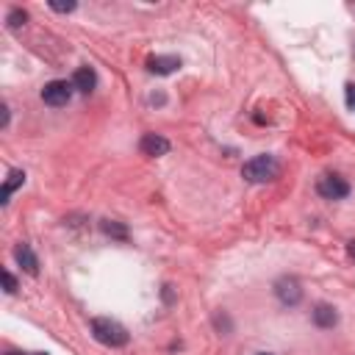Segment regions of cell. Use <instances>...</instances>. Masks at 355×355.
Segmentation results:
<instances>
[{
	"label": "cell",
	"instance_id": "obj_1",
	"mask_svg": "<svg viewBox=\"0 0 355 355\" xmlns=\"http://www.w3.org/2000/svg\"><path fill=\"white\" fill-rule=\"evenodd\" d=\"M277 175H280V164H277L275 155H266V153L250 158V161L241 166V178L250 180V183H269V180H275Z\"/></svg>",
	"mask_w": 355,
	"mask_h": 355
},
{
	"label": "cell",
	"instance_id": "obj_2",
	"mask_svg": "<svg viewBox=\"0 0 355 355\" xmlns=\"http://www.w3.org/2000/svg\"><path fill=\"white\" fill-rule=\"evenodd\" d=\"M92 336L105 344V347H125L128 344V330L116 322V319H108V316H97L92 319Z\"/></svg>",
	"mask_w": 355,
	"mask_h": 355
},
{
	"label": "cell",
	"instance_id": "obj_3",
	"mask_svg": "<svg viewBox=\"0 0 355 355\" xmlns=\"http://www.w3.org/2000/svg\"><path fill=\"white\" fill-rule=\"evenodd\" d=\"M72 83H67V80H50V83H44V89H42V100L47 103V105H53V108H61V105H67L69 100H72Z\"/></svg>",
	"mask_w": 355,
	"mask_h": 355
},
{
	"label": "cell",
	"instance_id": "obj_4",
	"mask_svg": "<svg viewBox=\"0 0 355 355\" xmlns=\"http://www.w3.org/2000/svg\"><path fill=\"white\" fill-rule=\"evenodd\" d=\"M316 191L324 200H344L349 194V183L341 175H322L319 183H316Z\"/></svg>",
	"mask_w": 355,
	"mask_h": 355
},
{
	"label": "cell",
	"instance_id": "obj_5",
	"mask_svg": "<svg viewBox=\"0 0 355 355\" xmlns=\"http://www.w3.org/2000/svg\"><path fill=\"white\" fill-rule=\"evenodd\" d=\"M275 294H277V300L283 305H297L302 300V288H300V283L294 277H280L275 283Z\"/></svg>",
	"mask_w": 355,
	"mask_h": 355
},
{
	"label": "cell",
	"instance_id": "obj_6",
	"mask_svg": "<svg viewBox=\"0 0 355 355\" xmlns=\"http://www.w3.org/2000/svg\"><path fill=\"white\" fill-rule=\"evenodd\" d=\"M139 150L144 155H150V158H158V155H166L169 153V141L164 136H158V133H144L141 141H139Z\"/></svg>",
	"mask_w": 355,
	"mask_h": 355
},
{
	"label": "cell",
	"instance_id": "obj_7",
	"mask_svg": "<svg viewBox=\"0 0 355 355\" xmlns=\"http://www.w3.org/2000/svg\"><path fill=\"white\" fill-rule=\"evenodd\" d=\"M178 67H180V58L178 55H150L147 58V69L153 75H172Z\"/></svg>",
	"mask_w": 355,
	"mask_h": 355
},
{
	"label": "cell",
	"instance_id": "obj_8",
	"mask_svg": "<svg viewBox=\"0 0 355 355\" xmlns=\"http://www.w3.org/2000/svg\"><path fill=\"white\" fill-rule=\"evenodd\" d=\"M72 86H75L78 92L89 94V92L97 86V75H94V69H92V67H78L75 75H72Z\"/></svg>",
	"mask_w": 355,
	"mask_h": 355
},
{
	"label": "cell",
	"instance_id": "obj_9",
	"mask_svg": "<svg viewBox=\"0 0 355 355\" xmlns=\"http://www.w3.org/2000/svg\"><path fill=\"white\" fill-rule=\"evenodd\" d=\"M14 258H17V263H19L28 275H39V261H36V255H33V250H31L28 244H17Z\"/></svg>",
	"mask_w": 355,
	"mask_h": 355
},
{
	"label": "cell",
	"instance_id": "obj_10",
	"mask_svg": "<svg viewBox=\"0 0 355 355\" xmlns=\"http://www.w3.org/2000/svg\"><path fill=\"white\" fill-rule=\"evenodd\" d=\"M313 322H316L319 327H333V324L338 322V313H336V308H333V305L319 302V305L313 308Z\"/></svg>",
	"mask_w": 355,
	"mask_h": 355
},
{
	"label": "cell",
	"instance_id": "obj_11",
	"mask_svg": "<svg viewBox=\"0 0 355 355\" xmlns=\"http://www.w3.org/2000/svg\"><path fill=\"white\" fill-rule=\"evenodd\" d=\"M25 183V172L22 169H11L8 172V178H6V183H3V191H0V202L3 205H8V197H11V191L17 189V186H22Z\"/></svg>",
	"mask_w": 355,
	"mask_h": 355
},
{
	"label": "cell",
	"instance_id": "obj_12",
	"mask_svg": "<svg viewBox=\"0 0 355 355\" xmlns=\"http://www.w3.org/2000/svg\"><path fill=\"white\" fill-rule=\"evenodd\" d=\"M25 19H28V14H25L22 8H14V11H8V19H6V22H8V28L17 31L19 25H25Z\"/></svg>",
	"mask_w": 355,
	"mask_h": 355
},
{
	"label": "cell",
	"instance_id": "obj_13",
	"mask_svg": "<svg viewBox=\"0 0 355 355\" xmlns=\"http://www.w3.org/2000/svg\"><path fill=\"white\" fill-rule=\"evenodd\" d=\"M103 230H105V233H108V236H119V239H125V236H128V233H125V227H122V225H116V222H108V219H105V222H103Z\"/></svg>",
	"mask_w": 355,
	"mask_h": 355
},
{
	"label": "cell",
	"instance_id": "obj_14",
	"mask_svg": "<svg viewBox=\"0 0 355 355\" xmlns=\"http://www.w3.org/2000/svg\"><path fill=\"white\" fill-rule=\"evenodd\" d=\"M50 8H53V11H61V14H67V11H75V3H72V0H67V3L50 0Z\"/></svg>",
	"mask_w": 355,
	"mask_h": 355
},
{
	"label": "cell",
	"instance_id": "obj_15",
	"mask_svg": "<svg viewBox=\"0 0 355 355\" xmlns=\"http://www.w3.org/2000/svg\"><path fill=\"white\" fill-rule=\"evenodd\" d=\"M344 100H347V108L355 111V83H347V89H344Z\"/></svg>",
	"mask_w": 355,
	"mask_h": 355
},
{
	"label": "cell",
	"instance_id": "obj_16",
	"mask_svg": "<svg viewBox=\"0 0 355 355\" xmlns=\"http://www.w3.org/2000/svg\"><path fill=\"white\" fill-rule=\"evenodd\" d=\"M3 286H6V291H8V294H14V291H17V280H14V277H11V272H6V269H3Z\"/></svg>",
	"mask_w": 355,
	"mask_h": 355
},
{
	"label": "cell",
	"instance_id": "obj_17",
	"mask_svg": "<svg viewBox=\"0 0 355 355\" xmlns=\"http://www.w3.org/2000/svg\"><path fill=\"white\" fill-rule=\"evenodd\" d=\"M347 255H349V258H352V261H355V239H352V241H349V244H347Z\"/></svg>",
	"mask_w": 355,
	"mask_h": 355
},
{
	"label": "cell",
	"instance_id": "obj_18",
	"mask_svg": "<svg viewBox=\"0 0 355 355\" xmlns=\"http://www.w3.org/2000/svg\"><path fill=\"white\" fill-rule=\"evenodd\" d=\"M6 355H22V352H14V349H8V352H6Z\"/></svg>",
	"mask_w": 355,
	"mask_h": 355
},
{
	"label": "cell",
	"instance_id": "obj_19",
	"mask_svg": "<svg viewBox=\"0 0 355 355\" xmlns=\"http://www.w3.org/2000/svg\"><path fill=\"white\" fill-rule=\"evenodd\" d=\"M31 355H50V352H31Z\"/></svg>",
	"mask_w": 355,
	"mask_h": 355
},
{
	"label": "cell",
	"instance_id": "obj_20",
	"mask_svg": "<svg viewBox=\"0 0 355 355\" xmlns=\"http://www.w3.org/2000/svg\"><path fill=\"white\" fill-rule=\"evenodd\" d=\"M258 355H272V352H258Z\"/></svg>",
	"mask_w": 355,
	"mask_h": 355
}]
</instances>
